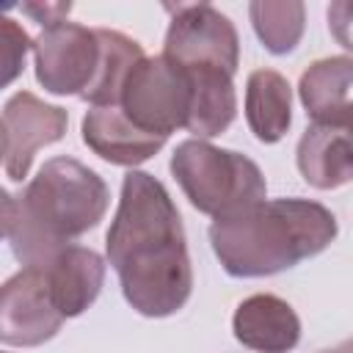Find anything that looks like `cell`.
I'll use <instances>...</instances> for the list:
<instances>
[{
	"label": "cell",
	"instance_id": "1",
	"mask_svg": "<svg viewBox=\"0 0 353 353\" xmlns=\"http://www.w3.org/2000/svg\"><path fill=\"white\" fill-rule=\"evenodd\" d=\"M108 262L127 303L143 317L176 314L193 292V268L182 215L160 179L127 171L105 237Z\"/></svg>",
	"mask_w": 353,
	"mask_h": 353
},
{
	"label": "cell",
	"instance_id": "2",
	"mask_svg": "<svg viewBox=\"0 0 353 353\" xmlns=\"http://www.w3.org/2000/svg\"><path fill=\"white\" fill-rule=\"evenodd\" d=\"M336 234V215L309 199H262L240 212L215 218L210 226L212 251L234 279L290 270L325 251Z\"/></svg>",
	"mask_w": 353,
	"mask_h": 353
},
{
	"label": "cell",
	"instance_id": "3",
	"mask_svg": "<svg viewBox=\"0 0 353 353\" xmlns=\"http://www.w3.org/2000/svg\"><path fill=\"white\" fill-rule=\"evenodd\" d=\"M14 256L25 268H41L80 234L99 226L110 190L105 179L74 157H52L14 196Z\"/></svg>",
	"mask_w": 353,
	"mask_h": 353
},
{
	"label": "cell",
	"instance_id": "4",
	"mask_svg": "<svg viewBox=\"0 0 353 353\" xmlns=\"http://www.w3.org/2000/svg\"><path fill=\"white\" fill-rule=\"evenodd\" d=\"M171 174L188 201L212 221L268 199V182L251 157L199 138L174 149Z\"/></svg>",
	"mask_w": 353,
	"mask_h": 353
},
{
	"label": "cell",
	"instance_id": "5",
	"mask_svg": "<svg viewBox=\"0 0 353 353\" xmlns=\"http://www.w3.org/2000/svg\"><path fill=\"white\" fill-rule=\"evenodd\" d=\"M116 105L143 132L168 138L179 127L185 130L190 110V80L185 69L165 55H143L130 69Z\"/></svg>",
	"mask_w": 353,
	"mask_h": 353
},
{
	"label": "cell",
	"instance_id": "6",
	"mask_svg": "<svg viewBox=\"0 0 353 353\" xmlns=\"http://www.w3.org/2000/svg\"><path fill=\"white\" fill-rule=\"evenodd\" d=\"M163 55L185 69H223L234 74L240 66V39L229 17L210 3L176 6Z\"/></svg>",
	"mask_w": 353,
	"mask_h": 353
},
{
	"label": "cell",
	"instance_id": "7",
	"mask_svg": "<svg viewBox=\"0 0 353 353\" xmlns=\"http://www.w3.org/2000/svg\"><path fill=\"white\" fill-rule=\"evenodd\" d=\"M36 80L44 91L58 97H83L97 77L102 44L97 28L77 22H58L44 28L33 44Z\"/></svg>",
	"mask_w": 353,
	"mask_h": 353
},
{
	"label": "cell",
	"instance_id": "8",
	"mask_svg": "<svg viewBox=\"0 0 353 353\" xmlns=\"http://www.w3.org/2000/svg\"><path fill=\"white\" fill-rule=\"evenodd\" d=\"M63 325L41 268H22L0 284V342L36 347L50 342Z\"/></svg>",
	"mask_w": 353,
	"mask_h": 353
},
{
	"label": "cell",
	"instance_id": "9",
	"mask_svg": "<svg viewBox=\"0 0 353 353\" xmlns=\"http://www.w3.org/2000/svg\"><path fill=\"white\" fill-rule=\"evenodd\" d=\"M3 124L8 132L6 174H8V179L22 182L30 171L33 154L41 146H50L66 135L69 113L58 105L39 99L30 91H19L6 102Z\"/></svg>",
	"mask_w": 353,
	"mask_h": 353
},
{
	"label": "cell",
	"instance_id": "10",
	"mask_svg": "<svg viewBox=\"0 0 353 353\" xmlns=\"http://www.w3.org/2000/svg\"><path fill=\"white\" fill-rule=\"evenodd\" d=\"M234 339L254 353H290L301 342V320L295 309L270 292L248 295L232 317Z\"/></svg>",
	"mask_w": 353,
	"mask_h": 353
},
{
	"label": "cell",
	"instance_id": "11",
	"mask_svg": "<svg viewBox=\"0 0 353 353\" xmlns=\"http://www.w3.org/2000/svg\"><path fill=\"white\" fill-rule=\"evenodd\" d=\"M80 132H83V143L94 154H99L102 160H108L113 165H127V168L146 163L168 141L163 135H152V132H143L141 127H135L119 110V105L85 110Z\"/></svg>",
	"mask_w": 353,
	"mask_h": 353
},
{
	"label": "cell",
	"instance_id": "12",
	"mask_svg": "<svg viewBox=\"0 0 353 353\" xmlns=\"http://www.w3.org/2000/svg\"><path fill=\"white\" fill-rule=\"evenodd\" d=\"M50 298L61 317L83 314L105 284V259L85 245H66L41 265Z\"/></svg>",
	"mask_w": 353,
	"mask_h": 353
},
{
	"label": "cell",
	"instance_id": "13",
	"mask_svg": "<svg viewBox=\"0 0 353 353\" xmlns=\"http://www.w3.org/2000/svg\"><path fill=\"white\" fill-rule=\"evenodd\" d=\"M350 85H353L350 55H331L314 61L301 74L298 83V97L312 124L350 130Z\"/></svg>",
	"mask_w": 353,
	"mask_h": 353
},
{
	"label": "cell",
	"instance_id": "14",
	"mask_svg": "<svg viewBox=\"0 0 353 353\" xmlns=\"http://www.w3.org/2000/svg\"><path fill=\"white\" fill-rule=\"evenodd\" d=\"M295 163L301 176L317 190H334L353 179L350 130L312 124L298 141Z\"/></svg>",
	"mask_w": 353,
	"mask_h": 353
},
{
	"label": "cell",
	"instance_id": "15",
	"mask_svg": "<svg viewBox=\"0 0 353 353\" xmlns=\"http://www.w3.org/2000/svg\"><path fill=\"white\" fill-rule=\"evenodd\" d=\"M185 74L190 80V110L185 130L199 141L226 132L237 116L234 74L223 69H185Z\"/></svg>",
	"mask_w": 353,
	"mask_h": 353
},
{
	"label": "cell",
	"instance_id": "16",
	"mask_svg": "<svg viewBox=\"0 0 353 353\" xmlns=\"http://www.w3.org/2000/svg\"><path fill=\"white\" fill-rule=\"evenodd\" d=\"M245 121L256 141L276 143L292 124V85L276 69H254L245 80Z\"/></svg>",
	"mask_w": 353,
	"mask_h": 353
},
{
	"label": "cell",
	"instance_id": "17",
	"mask_svg": "<svg viewBox=\"0 0 353 353\" xmlns=\"http://www.w3.org/2000/svg\"><path fill=\"white\" fill-rule=\"evenodd\" d=\"M99 44H102V58H99V69L94 83L88 85V91L80 97L85 99L91 108H108L119 102L121 85L130 74V69L143 58V50L135 39L119 33V30H108V28H97Z\"/></svg>",
	"mask_w": 353,
	"mask_h": 353
},
{
	"label": "cell",
	"instance_id": "18",
	"mask_svg": "<svg viewBox=\"0 0 353 353\" xmlns=\"http://www.w3.org/2000/svg\"><path fill=\"white\" fill-rule=\"evenodd\" d=\"M248 17L256 39L273 55L292 52L306 28V6L301 0H254Z\"/></svg>",
	"mask_w": 353,
	"mask_h": 353
},
{
	"label": "cell",
	"instance_id": "19",
	"mask_svg": "<svg viewBox=\"0 0 353 353\" xmlns=\"http://www.w3.org/2000/svg\"><path fill=\"white\" fill-rule=\"evenodd\" d=\"M11 8L14 6H8V3L0 6V88L11 85L22 74L28 50L33 44L28 30L17 19L8 17Z\"/></svg>",
	"mask_w": 353,
	"mask_h": 353
},
{
	"label": "cell",
	"instance_id": "20",
	"mask_svg": "<svg viewBox=\"0 0 353 353\" xmlns=\"http://www.w3.org/2000/svg\"><path fill=\"white\" fill-rule=\"evenodd\" d=\"M25 14H30L39 25L50 28V25H58V22H66V14L72 11L69 3H44V6H36V3H28L22 6Z\"/></svg>",
	"mask_w": 353,
	"mask_h": 353
},
{
	"label": "cell",
	"instance_id": "21",
	"mask_svg": "<svg viewBox=\"0 0 353 353\" xmlns=\"http://www.w3.org/2000/svg\"><path fill=\"white\" fill-rule=\"evenodd\" d=\"M14 215H17V201H14V196H11L6 188H0V240L11 234Z\"/></svg>",
	"mask_w": 353,
	"mask_h": 353
},
{
	"label": "cell",
	"instance_id": "22",
	"mask_svg": "<svg viewBox=\"0 0 353 353\" xmlns=\"http://www.w3.org/2000/svg\"><path fill=\"white\" fill-rule=\"evenodd\" d=\"M6 154H8V132H6V124L0 119V163H6Z\"/></svg>",
	"mask_w": 353,
	"mask_h": 353
},
{
	"label": "cell",
	"instance_id": "23",
	"mask_svg": "<svg viewBox=\"0 0 353 353\" xmlns=\"http://www.w3.org/2000/svg\"><path fill=\"white\" fill-rule=\"evenodd\" d=\"M323 353H350V342H342V345H336L331 350H323Z\"/></svg>",
	"mask_w": 353,
	"mask_h": 353
}]
</instances>
